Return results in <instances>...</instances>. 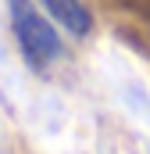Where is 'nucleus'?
<instances>
[{"instance_id":"nucleus-1","label":"nucleus","mask_w":150,"mask_h":154,"mask_svg":"<svg viewBox=\"0 0 150 154\" xmlns=\"http://www.w3.org/2000/svg\"><path fill=\"white\" fill-rule=\"evenodd\" d=\"M7 14H11V29H14V39L25 61L32 68H46L61 54V39L54 32V25L32 7V0H7Z\"/></svg>"},{"instance_id":"nucleus-2","label":"nucleus","mask_w":150,"mask_h":154,"mask_svg":"<svg viewBox=\"0 0 150 154\" xmlns=\"http://www.w3.org/2000/svg\"><path fill=\"white\" fill-rule=\"evenodd\" d=\"M43 7H46V14H50L54 22H61V29H68L72 36H86L89 25H93V18H89V11L82 7V0H43Z\"/></svg>"}]
</instances>
